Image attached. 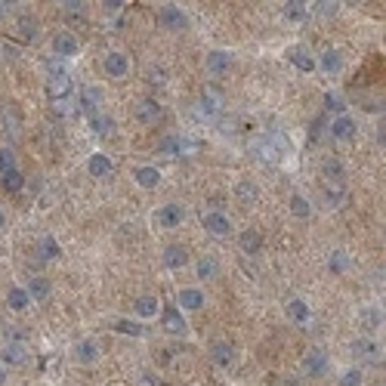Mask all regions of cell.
Segmentation results:
<instances>
[{"mask_svg": "<svg viewBox=\"0 0 386 386\" xmlns=\"http://www.w3.org/2000/svg\"><path fill=\"white\" fill-rule=\"evenodd\" d=\"M133 312H136L139 318H155L158 312H161V303H158V297H151V294L136 297V300H133Z\"/></svg>", "mask_w": 386, "mask_h": 386, "instance_id": "26", "label": "cell"}, {"mask_svg": "<svg viewBox=\"0 0 386 386\" xmlns=\"http://www.w3.org/2000/svg\"><path fill=\"white\" fill-rule=\"evenodd\" d=\"M201 226L210 232V235H217V238H223V235H229V232H232L229 217H226V214H217V210H204Z\"/></svg>", "mask_w": 386, "mask_h": 386, "instance_id": "10", "label": "cell"}, {"mask_svg": "<svg viewBox=\"0 0 386 386\" xmlns=\"http://www.w3.org/2000/svg\"><path fill=\"white\" fill-rule=\"evenodd\" d=\"M133 183H136L139 189H158V183H161V170L151 167V164L136 167V170H133Z\"/></svg>", "mask_w": 386, "mask_h": 386, "instance_id": "18", "label": "cell"}, {"mask_svg": "<svg viewBox=\"0 0 386 386\" xmlns=\"http://www.w3.org/2000/svg\"><path fill=\"white\" fill-rule=\"evenodd\" d=\"M3 226H6V217H3V210H0V229H3Z\"/></svg>", "mask_w": 386, "mask_h": 386, "instance_id": "52", "label": "cell"}, {"mask_svg": "<svg viewBox=\"0 0 386 386\" xmlns=\"http://www.w3.org/2000/svg\"><path fill=\"white\" fill-rule=\"evenodd\" d=\"M324 198H328V208H340L343 185H324Z\"/></svg>", "mask_w": 386, "mask_h": 386, "instance_id": "43", "label": "cell"}, {"mask_svg": "<svg viewBox=\"0 0 386 386\" xmlns=\"http://www.w3.org/2000/svg\"><path fill=\"white\" fill-rule=\"evenodd\" d=\"M340 386H362V371L358 368H349L340 374Z\"/></svg>", "mask_w": 386, "mask_h": 386, "instance_id": "45", "label": "cell"}, {"mask_svg": "<svg viewBox=\"0 0 386 386\" xmlns=\"http://www.w3.org/2000/svg\"><path fill=\"white\" fill-rule=\"evenodd\" d=\"M315 68H322L324 75H337V71L343 68V56H340V50H324L322 56L315 59Z\"/></svg>", "mask_w": 386, "mask_h": 386, "instance_id": "24", "label": "cell"}, {"mask_svg": "<svg viewBox=\"0 0 386 386\" xmlns=\"http://www.w3.org/2000/svg\"><path fill=\"white\" fill-rule=\"evenodd\" d=\"M198 105H201L204 118H217L219 109H223V99H219V93L214 90V86H208V90L201 93V99H198Z\"/></svg>", "mask_w": 386, "mask_h": 386, "instance_id": "23", "label": "cell"}, {"mask_svg": "<svg viewBox=\"0 0 386 386\" xmlns=\"http://www.w3.org/2000/svg\"><path fill=\"white\" fill-rule=\"evenodd\" d=\"M324 109H328V111H334L337 118L346 115V102H343V96H340V93H324Z\"/></svg>", "mask_w": 386, "mask_h": 386, "instance_id": "41", "label": "cell"}, {"mask_svg": "<svg viewBox=\"0 0 386 386\" xmlns=\"http://www.w3.org/2000/svg\"><path fill=\"white\" fill-rule=\"evenodd\" d=\"M37 254H41L44 259H56L59 254H62V248H59V241L53 235H44L41 241H37Z\"/></svg>", "mask_w": 386, "mask_h": 386, "instance_id": "35", "label": "cell"}, {"mask_svg": "<svg viewBox=\"0 0 386 386\" xmlns=\"http://www.w3.org/2000/svg\"><path fill=\"white\" fill-rule=\"evenodd\" d=\"M352 352H356L358 358H365V362H380V346H377L374 340H365V337H358V340H352Z\"/></svg>", "mask_w": 386, "mask_h": 386, "instance_id": "22", "label": "cell"}, {"mask_svg": "<svg viewBox=\"0 0 386 386\" xmlns=\"http://www.w3.org/2000/svg\"><path fill=\"white\" fill-rule=\"evenodd\" d=\"M328 269H331V275H343V272L349 269V257H346L343 250H331L328 254Z\"/></svg>", "mask_w": 386, "mask_h": 386, "instance_id": "36", "label": "cell"}, {"mask_svg": "<svg viewBox=\"0 0 386 386\" xmlns=\"http://www.w3.org/2000/svg\"><path fill=\"white\" fill-rule=\"evenodd\" d=\"M183 219H185L183 204H164V208L155 210V226H161V229H176V226H183Z\"/></svg>", "mask_w": 386, "mask_h": 386, "instance_id": "4", "label": "cell"}, {"mask_svg": "<svg viewBox=\"0 0 386 386\" xmlns=\"http://www.w3.org/2000/svg\"><path fill=\"white\" fill-rule=\"evenodd\" d=\"M210 358H214V365H219V368H232V362H235V346L214 343L210 346Z\"/></svg>", "mask_w": 386, "mask_h": 386, "instance_id": "28", "label": "cell"}, {"mask_svg": "<svg viewBox=\"0 0 386 386\" xmlns=\"http://www.w3.org/2000/svg\"><path fill=\"white\" fill-rule=\"evenodd\" d=\"M133 118H136L139 124H158V121H164V105L158 102V99H151V96H145V99H139L136 105H133Z\"/></svg>", "mask_w": 386, "mask_h": 386, "instance_id": "1", "label": "cell"}, {"mask_svg": "<svg viewBox=\"0 0 386 386\" xmlns=\"http://www.w3.org/2000/svg\"><path fill=\"white\" fill-rule=\"evenodd\" d=\"M380 324H383V312H377V309L365 312V331H377Z\"/></svg>", "mask_w": 386, "mask_h": 386, "instance_id": "46", "label": "cell"}, {"mask_svg": "<svg viewBox=\"0 0 386 386\" xmlns=\"http://www.w3.org/2000/svg\"><path fill=\"white\" fill-rule=\"evenodd\" d=\"M312 6H315V10H312V12H318V16H322V19H331V16H337V10H340V3H334V0H331V3H328V0H322V3H312Z\"/></svg>", "mask_w": 386, "mask_h": 386, "instance_id": "44", "label": "cell"}, {"mask_svg": "<svg viewBox=\"0 0 386 386\" xmlns=\"http://www.w3.org/2000/svg\"><path fill=\"white\" fill-rule=\"evenodd\" d=\"M291 214H294L297 219H309V214H312L309 201H306L303 195H291Z\"/></svg>", "mask_w": 386, "mask_h": 386, "instance_id": "39", "label": "cell"}, {"mask_svg": "<svg viewBox=\"0 0 386 386\" xmlns=\"http://www.w3.org/2000/svg\"><path fill=\"white\" fill-rule=\"evenodd\" d=\"M235 198H238V204H244V208H254V204L259 201V185L254 183V179H238Z\"/></svg>", "mask_w": 386, "mask_h": 386, "instance_id": "17", "label": "cell"}, {"mask_svg": "<svg viewBox=\"0 0 386 386\" xmlns=\"http://www.w3.org/2000/svg\"><path fill=\"white\" fill-rule=\"evenodd\" d=\"M185 263H189V248H185V244H170V248L164 250V266H167V269H183Z\"/></svg>", "mask_w": 386, "mask_h": 386, "instance_id": "25", "label": "cell"}, {"mask_svg": "<svg viewBox=\"0 0 386 386\" xmlns=\"http://www.w3.org/2000/svg\"><path fill=\"white\" fill-rule=\"evenodd\" d=\"M185 151V143L179 136H173V133H167V136L158 139V155H167V158H179Z\"/></svg>", "mask_w": 386, "mask_h": 386, "instance_id": "30", "label": "cell"}, {"mask_svg": "<svg viewBox=\"0 0 386 386\" xmlns=\"http://www.w3.org/2000/svg\"><path fill=\"white\" fill-rule=\"evenodd\" d=\"M50 282H46L44 275H35V278H28V284H25V294H28V300H46L50 297Z\"/></svg>", "mask_w": 386, "mask_h": 386, "instance_id": "29", "label": "cell"}, {"mask_svg": "<svg viewBox=\"0 0 386 386\" xmlns=\"http://www.w3.org/2000/svg\"><path fill=\"white\" fill-rule=\"evenodd\" d=\"M176 303H179V312H198L204 306V291L201 288H183L176 294Z\"/></svg>", "mask_w": 386, "mask_h": 386, "instance_id": "13", "label": "cell"}, {"mask_svg": "<svg viewBox=\"0 0 386 386\" xmlns=\"http://www.w3.org/2000/svg\"><path fill=\"white\" fill-rule=\"evenodd\" d=\"M99 105H102V90H96V86H86V90H81V99H77V109H81L86 118L99 115Z\"/></svg>", "mask_w": 386, "mask_h": 386, "instance_id": "14", "label": "cell"}, {"mask_svg": "<svg viewBox=\"0 0 386 386\" xmlns=\"http://www.w3.org/2000/svg\"><path fill=\"white\" fill-rule=\"evenodd\" d=\"M195 272H198V278H217L219 275V263H217V257H201L198 259V266H195Z\"/></svg>", "mask_w": 386, "mask_h": 386, "instance_id": "33", "label": "cell"}, {"mask_svg": "<svg viewBox=\"0 0 386 386\" xmlns=\"http://www.w3.org/2000/svg\"><path fill=\"white\" fill-rule=\"evenodd\" d=\"M238 248H241L248 257H257L259 250H263V232H257V229H244L241 235H238Z\"/></svg>", "mask_w": 386, "mask_h": 386, "instance_id": "19", "label": "cell"}, {"mask_svg": "<svg viewBox=\"0 0 386 386\" xmlns=\"http://www.w3.org/2000/svg\"><path fill=\"white\" fill-rule=\"evenodd\" d=\"M71 356H75L77 365H93L99 358V346L93 340H77L75 346H71Z\"/></svg>", "mask_w": 386, "mask_h": 386, "instance_id": "21", "label": "cell"}, {"mask_svg": "<svg viewBox=\"0 0 386 386\" xmlns=\"http://www.w3.org/2000/svg\"><path fill=\"white\" fill-rule=\"evenodd\" d=\"M19 31H22L25 41H35V37L41 35V25H37L35 16H19Z\"/></svg>", "mask_w": 386, "mask_h": 386, "instance_id": "37", "label": "cell"}, {"mask_svg": "<svg viewBox=\"0 0 386 386\" xmlns=\"http://www.w3.org/2000/svg\"><path fill=\"white\" fill-rule=\"evenodd\" d=\"M62 12L65 16H84V3L81 0H68V3H62Z\"/></svg>", "mask_w": 386, "mask_h": 386, "instance_id": "48", "label": "cell"}, {"mask_svg": "<svg viewBox=\"0 0 386 386\" xmlns=\"http://www.w3.org/2000/svg\"><path fill=\"white\" fill-rule=\"evenodd\" d=\"M282 12L288 22H306V19L312 16V6H306L303 0H288V3L282 6Z\"/></svg>", "mask_w": 386, "mask_h": 386, "instance_id": "27", "label": "cell"}, {"mask_svg": "<svg viewBox=\"0 0 386 386\" xmlns=\"http://www.w3.org/2000/svg\"><path fill=\"white\" fill-rule=\"evenodd\" d=\"M115 331H118V334H127V337H143L145 334V328L139 322H133V318H118Z\"/></svg>", "mask_w": 386, "mask_h": 386, "instance_id": "38", "label": "cell"}, {"mask_svg": "<svg viewBox=\"0 0 386 386\" xmlns=\"http://www.w3.org/2000/svg\"><path fill=\"white\" fill-rule=\"evenodd\" d=\"M53 53H56V56H62V59L77 56V41H75V35H68V31H59V35L53 37Z\"/></svg>", "mask_w": 386, "mask_h": 386, "instance_id": "20", "label": "cell"}, {"mask_svg": "<svg viewBox=\"0 0 386 386\" xmlns=\"http://www.w3.org/2000/svg\"><path fill=\"white\" fill-rule=\"evenodd\" d=\"M6 303H10L12 312H25L28 309V294H25V288H10V294H6Z\"/></svg>", "mask_w": 386, "mask_h": 386, "instance_id": "34", "label": "cell"}, {"mask_svg": "<svg viewBox=\"0 0 386 386\" xmlns=\"http://www.w3.org/2000/svg\"><path fill=\"white\" fill-rule=\"evenodd\" d=\"M16 170V155L10 149H0V173H10Z\"/></svg>", "mask_w": 386, "mask_h": 386, "instance_id": "47", "label": "cell"}, {"mask_svg": "<svg viewBox=\"0 0 386 386\" xmlns=\"http://www.w3.org/2000/svg\"><path fill=\"white\" fill-rule=\"evenodd\" d=\"M356 118L352 115H340V118H334L331 121V127H328V133H331V139H337V143H349V139H356Z\"/></svg>", "mask_w": 386, "mask_h": 386, "instance_id": "6", "label": "cell"}, {"mask_svg": "<svg viewBox=\"0 0 386 386\" xmlns=\"http://www.w3.org/2000/svg\"><path fill=\"white\" fill-rule=\"evenodd\" d=\"M86 121H90V130L96 133V136H111V133H115V118L102 115V111L93 115V118H86Z\"/></svg>", "mask_w": 386, "mask_h": 386, "instance_id": "32", "label": "cell"}, {"mask_svg": "<svg viewBox=\"0 0 386 386\" xmlns=\"http://www.w3.org/2000/svg\"><path fill=\"white\" fill-rule=\"evenodd\" d=\"M303 371L306 377H324L328 374V358H324L322 349H309L303 358Z\"/></svg>", "mask_w": 386, "mask_h": 386, "instance_id": "12", "label": "cell"}, {"mask_svg": "<svg viewBox=\"0 0 386 386\" xmlns=\"http://www.w3.org/2000/svg\"><path fill=\"white\" fill-rule=\"evenodd\" d=\"M288 318H291V322H297V324H306V322L312 318L309 303H306V300H297V297H294V300L288 303Z\"/></svg>", "mask_w": 386, "mask_h": 386, "instance_id": "31", "label": "cell"}, {"mask_svg": "<svg viewBox=\"0 0 386 386\" xmlns=\"http://www.w3.org/2000/svg\"><path fill=\"white\" fill-rule=\"evenodd\" d=\"M0 362H3V368L10 365V368H16V365H25L28 362V346L22 340H10L0 349Z\"/></svg>", "mask_w": 386, "mask_h": 386, "instance_id": "7", "label": "cell"}, {"mask_svg": "<svg viewBox=\"0 0 386 386\" xmlns=\"http://www.w3.org/2000/svg\"><path fill=\"white\" fill-rule=\"evenodd\" d=\"M158 25H161L164 31H185L189 28V16H185L183 10H179V6H161V10H158Z\"/></svg>", "mask_w": 386, "mask_h": 386, "instance_id": "3", "label": "cell"}, {"mask_svg": "<svg viewBox=\"0 0 386 386\" xmlns=\"http://www.w3.org/2000/svg\"><path fill=\"white\" fill-rule=\"evenodd\" d=\"M204 65H208L210 75H226V71L235 65V56H232L229 50H210L208 59H204Z\"/></svg>", "mask_w": 386, "mask_h": 386, "instance_id": "11", "label": "cell"}, {"mask_svg": "<svg viewBox=\"0 0 386 386\" xmlns=\"http://www.w3.org/2000/svg\"><path fill=\"white\" fill-rule=\"evenodd\" d=\"M139 386H158V377L155 374H143L139 377Z\"/></svg>", "mask_w": 386, "mask_h": 386, "instance_id": "50", "label": "cell"}, {"mask_svg": "<svg viewBox=\"0 0 386 386\" xmlns=\"http://www.w3.org/2000/svg\"><path fill=\"white\" fill-rule=\"evenodd\" d=\"M3 189H6V192H12V195H16V192H22V189H25V176H22L19 170L3 173Z\"/></svg>", "mask_w": 386, "mask_h": 386, "instance_id": "40", "label": "cell"}, {"mask_svg": "<svg viewBox=\"0 0 386 386\" xmlns=\"http://www.w3.org/2000/svg\"><path fill=\"white\" fill-rule=\"evenodd\" d=\"M86 173H90L93 179H109L111 173H115V164H111V158L105 155V151H93V155L86 158Z\"/></svg>", "mask_w": 386, "mask_h": 386, "instance_id": "5", "label": "cell"}, {"mask_svg": "<svg viewBox=\"0 0 386 386\" xmlns=\"http://www.w3.org/2000/svg\"><path fill=\"white\" fill-rule=\"evenodd\" d=\"M145 81L151 86H164L167 84V68H164V65H151V68L145 71Z\"/></svg>", "mask_w": 386, "mask_h": 386, "instance_id": "42", "label": "cell"}, {"mask_svg": "<svg viewBox=\"0 0 386 386\" xmlns=\"http://www.w3.org/2000/svg\"><path fill=\"white\" fill-rule=\"evenodd\" d=\"M102 6H105V12H118V10H121V6H124V3H121V0H105Z\"/></svg>", "mask_w": 386, "mask_h": 386, "instance_id": "49", "label": "cell"}, {"mask_svg": "<svg viewBox=\"0 0 386 386\" xmlns=\"http://www.w3.org/2000/svg\"><path fill=\"white\" fill-rule=\"evenodd\" d=\"M288 62L294 65L297 71H303V75H309V71H315V56H312L309 46H291L288 50Z\"/></svg>", "mask_w": 386, "mask_h": 386, "instance_id": "8", "label": "cell"}, {"mask_svg": "<svg viewBox=\"0 0 386 386\" xmlns=\"http://www.w3.org/2000/svg\"><path fill=\"white\" fill-rule=\"evenodd\" d=\"M3 383H6V368L0 365V386H3Z\"/></svg>", "mask_w": 386, "mask_h": 386, "instance_id": "51", "label": "cell"}, {"mask_svg": "<svg viewBox=\"0 0 386 386\" xmlns=\"http://www.w3.org/2000/svg\"><path fill=\"white\" fill-rule=\"evenodd\" d=\"M322 176H324V183H328V185H343L346 167H343L340 158H324V161H322Z\"/></svg>", "mask_w": 386, "mask_h": 386, "instance_id": "15", "label": "cell"}, {"mask_svg": "<svg viewBox=\"0 0 386 386\" xmlns=\"http://www.w3.org/2000/svg\"><path fill=\"white\" fill-rule=\"evenodd\" d=\"M3 6H6V3H0V12H3Z\"/></svg>", "mask_w": 386, "mask_h": 386, "instance_id": "53", "label": "cell"}, {"mask_svg": "<svg viewBox=\"0 0 386 386\" xmlns=\"http://www.w3.org/2000/svg\"><path fill=\"white\" fill-rule=\"evenodd\" d=\"M102 68H105V75H109V77H124L130 71V62H127V56H124V53H105Z\"/></svg>", "mask_w": 386, "mask_h": 386, "instance_id": "16", "label": "cell"}, {"mask_svg": "<svg viewBox=\"0 0 386 386\" xmlns=\"http://www.w3.org/2000/svg\"><path fill=\"white\" fill-rule=\"evenodd\" d=\"M71 93V75L68 71H62V68H53L50 71V77H46V96L53 99V102H62L65 96Z\"/></svg>", "mask_w": 386, "mask_h": 386, "instance_id": "2", "label": "cell"}, {"mask_svg": "<svg viewBox=\"0 0 386 386\" xmlns=\"http://www.w3.org/2000/svg\"><path fill=\"white\" fill-rule=\"evenodd\" d=\"M161 328L167 331V334H173V337H183L185 331H189V324H185L183 312H179L176 306H167V309L161 312Z\"/></svg>", "mask_w": 386, "mask_h": 386, "instance_id": "9", "label": "cell"}]
</instances>
